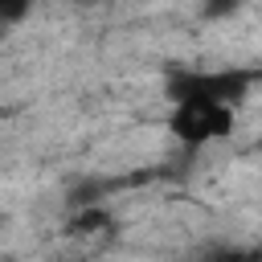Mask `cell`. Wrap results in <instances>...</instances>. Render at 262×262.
<instances>
[{
    "mask_svg": "<svg viewBox=\"0 0 262 262\" xmlns=\"http://www.w3.org/2000/svg\"><path fill=\"white\" fill-rule=\"evenodd\" d=\"M262 82V70L250 66H221V70H196V66H172L164 74V98L176 102H213V106H237L254 86Z\"/></svg>",
    "mask_w": 262,
    "mask_h": 262,
    "instance_id": "cell-1",
    "label": "cell"
},
{
    "mask_svg": "<svg viewBox=\"0 0 262 262\" xmlns=\"http://www.w3.org/2000/svg\"><path fill=\"white\" fill-rule=\"evenodd\" d=\"M237 115L233 106H213V102H176L168 115V131L180 147H209L213 139L233 135Z\"/></svg>",
    "mask_w": 262,
    "mask_h": 262,
    "instance_id": "cell-2",
    "label": "cell"
},
{
    "mask_svg": "<svg viewBox=\"0 0 262 262\" xmlns=\"http://www.w3.org/2000/svg\"><path fill=\"white\" fill-rule=\"evenodd\" d=\"M74 225H78V233H90L94 225H106V213H98V209H90V213H82V217H78Z\"/></svg>",
    "mask_w": 262,
    "mask_h": 262,
    "instance_id": "cell-3",
    "label": "cell"
},
{
    "mask_svg": "<svg viewBox=\"0 0 262 262\" xmlns=\"http://www.w3.org/2000/svg\"><path fill=\"white\" fill-rule=\"evenodd\" d=\"M0 262H16V258H0Z\"/></svg>",
    "mask_w": 262,
    "mask_h": 262,
    "instance_id": "cell-4",
    "label": "cell"
}]
</instances>
